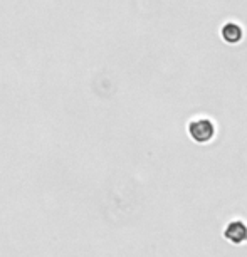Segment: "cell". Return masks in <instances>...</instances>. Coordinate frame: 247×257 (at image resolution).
Segmentation results:
<instances>
[{"mask_svg": "<svg viewBox=\"0 0 247 257\" xmlns=\"http://www.w3.org/2000/svg\"><path fill=\"white\" fill-rule=\"evenodd\" d=\"M242 27L235 22H227L224 27H222V39L227 42V44H239L242 41Z\"/></svg>", "mask_w": 247, "mask_h": 257, "instance_id": "cell-3", "label": "cell"}, {"mask_svg": "<svg viewBox=\"0 0 247 257\" xmlns=\"http://www.w3.org/2000/svg\"><path fill=\"white\" fill-rule=\"evenodd\" d=\"M188 135L195 143H209L215 137V126L207 118L193 119L188 123Z\"/></svg>", "mask_w": 247, "mask_h": 257, "instance_id": "cell-1", "label": "cell"}, {"mask_svg": "<svg viewBox=\"0 0 247 257\" xmlns=\"http://www.w3.org/2000/svg\"><path fill=\"white\" fill-rule=\"evenodd\" d=\"M224 237L232 244H244L247 242V224L244 220H230L224 229Z\"/></svg>", "mask_w": 247, "mask_h": 257, "instance_id": "cell-2", "label": "cell"}]
</instances>
